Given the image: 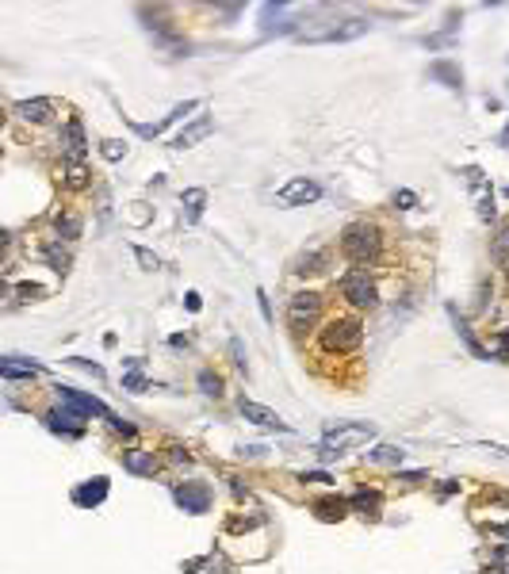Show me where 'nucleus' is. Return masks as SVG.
Here are the masks:
<instances>
[{
    "instance_id": "obj_1",
    "label": "nucleus",
    "mask_w": 509,
    "mask_h": 574,
    "mask_svg": "<svg viewBox=\"0 0 509 574\" xmlns=\"http://www.w3.org/2000/svg\"><path fill=\"white\" fill-rule=\"evenodd\" d=\"M371 436H376V425H371V421H337V425L326 429V436H322L318 456L333 459V456H341V452L356 448V444L371 441Z\"/></svg>"
},
{
    "instance_id": "obj_2",
    "label": "nucleus",
    "mask_w": 509,
    "mask_h": 574,
    "mask_svg": "<svg viewBox=\"0 0 509 574\" xmlns=\"http://www.w3.org/2000/svg\"><path fill=\"white\" fill-rule=\"evenodd\" d=\"M379 249H383V241H379V230L371 222H353L341 234V253L353 264H371L379 257Z\"/></svg>"
},
{
    "instance_id": "obj_3",
    "label": "nucleus",
    "mask_w": 509,
    "mask_h": 574,
    "mask_svg": "<svg viewBox=\"0 0 509 574\" xmlns=\"http://www.w3.org/2000/svg\"><path fill=\"white\" fill-rule=\"evenodd\" d=\"M318 341L326 353H353L356 344L364 341V326L356 318H333V322H326Z\"/></svg>"
},
{
    "instance_id": "obj_4",
    "label": "nucleus",
    "mask_w": 509,
    "mask_h": 574,
    "mask_svg": "<svg viewBox=\"0 0 509 574\" xmlns=\"http://www.w3.org/2000/svg\"><path fill=\"white\" fill-rule=\"evenodd\" d=\"M322 314V295L318 291H299V295H291L288 303V326L295 329V333H306V329L318 322Z\"/></svg>"
},
{
    "instance_id": "obj_5",
    "label": "nucleus",
    "mask_w": 509,
    "mask_h": 574,
    "mask_svg": "<svg viewBox=\"0 0 509 574\" xmlns=\"http://www.w3.org/2000/svg\"><path fill=\"white\" fill-rule=\"evenodd\" d=\"M54 391H58V402H62V406L77 410L81 418H104V421H115V418H119V414H111L100 398H92V394L77 391V387H66V383H62V387H54Z\"/></svg>"
},
{
    "instance_id": "obj_6",
    "label": "nucleus",
    "mask_w": 509,
    "mask_h": 574,
    "mask_svg": "<svg viewBox=\"0 0 509 574\" xmlns=\"http://www.w3.org/2000/svg\"><path fill=\"white\" fill-rule=\"evenodd\" d=\"M368 19H341V24H329L322 31H299V42H353L368 35Z\"/></svg>"
},
{
    "instance_id": "obj_7",
    "label": "nucleus",
    "mask_w": 509,
    "mask_h": 574,
    "mask_svg": "<svg viewBox=\"0 0 509 574\" xmlns=\"http://www.w3.org/2000/svg\"><path fill=\"white\" fill-rule=\"evenodd\" d=\"M341 295H345L353 306H360V311H371V306L379 303V291H376V284L368 279V272L364 268L349 272V276L341 279Z\"/></svg>"
},
{
    "instance_id": "obj_8",
    "label": "nucleus",
    "mask_w": 509,
    "mask_h": 574,
    "mask_svg": "<svg viewBox=\"0 0 509 574\" xmlns=\"http://www.w3.org/2000/svg\"><path fill=\"white\" fill-rule=\"evenodd\" d=\"M318 196H322L318 180H311V176H295V180H288L284 188L276 192V203L279 207H306V203H314Z\"/></svg>"
},
{
    "instance_id": "obj_9",
    "label": "nucleus",
    "mask_w": 509,
    "mask_h": 574,
    "mask_svg": "<svg viewBox=\"0 0 509 574\" xmlns=\"http://www.w3.org/2000/svg\"><path fill=\"white\" fill-rule=\"evenodd\" d=\"M173 498L184 513H207V509H211V490H207L203 483H181L173 490Z\"/></svg>"
},
{
    "instance_id": "obj_10",
    "label": "nucleus",
    "mask_w": 509,
    "mask_h": 574,
    "mask_svg": "<svg viewBox=\"0 0 509 574\" xmlns=\"http://www.w3.org/2000/svg\"><path fill=\"white\" fill-rule=\"evenodd\" d=\"M238 410H241V418H246V421H253V425H261V429H272V433H291L288 421H279V414H272L268 406H261V402L241 398Z\"/></svg>"
},
{
    "instance_id": "obj_11",
    "label": "nucleus",
    "mask_w": 509,
    "mask_h": 574,
    "mask_svg": "<svg viewBox=\"0 0 509 574\" xmlns=\"http://www.w3.org/2000/svg\"><path fill=\"white\" fill-rule=\"evenodd\" d=\"M46 429H54V433H66V436H81L84 433V418L77 410H69V406H58V410L46 414Z\"/></svg>"
},
{
    "instance_id": "obj_12",
    "label": "nucleus",
    "mask_w": 509,
    "mask_h": 574,
    "mask_svg": "<svg viewBox=\"0 0 509 574\" xmlns=\"http://www.w3.org/2000/svg\"><path fill=\"white\" fill-rule=\"evenodd\" d=\"M12 111L24 119V123H50V115H54V100H42V96H35V100H19Z\"/></svg>"
},
{
    "instance_id": "obj_13",
    "label": "nucleus",
    "mask_w": 509,
    "mask_h": 574,
    "mask_svg": "<svg viewBox=\"0 0 509 574\" xmlns=\"http://www.w3.org/2000/svg\"><path fill=\"white\" fill-rule=\"evenodd\" d=\"M196 107H199V100H184V104H176V107H173V111L165 115L161 123H154V127H146V123H134V131H138V134H142V138H154V134H161V131H165V127H173V123H181L184 115H192V111H196Z\"/></svg>"
},
{
    "instance_id": "obj_14",
    "label": "nucleus",
    "mask_w": 509,
    "mask_h": 574,
    "mask_svg": "<svg viewBox=\"0 0 509 574\" xmlns=\"http://www.w3.org/2000/svg\"><path fill=\"white\" fill-rule=\"evenodd\" d=\"M207 134H214V119H207V115H203V119H196V123L184 127L181 134H173V142H169V146H173V149H188V146H196V142H203Z\"/></svg>"
},
{
    "instance_id": "obj_15",
    "label": "nucleus",
    "mask_w": 509,
    "mask_h": 574,
    "mask_svg": "<svg viewBox=\"0 0 509 574\" xmlns=\"http://www.w3.org/2000/svg\"><path fill=\"white\" fill-rule=\"evenodd\" d=\"M62 146H66V157H69V165L84 161V149H89V142H84L81 119H69V123H66V138H62Z\"/></svg>"
},
{
    "instance_id": "obj_16",
    "label": "nucleus",
    "mask_w": 509,
    "mask_h": 574,
    "mask_svg": "<svg viewBox=\"0 0 509 574\" xmlns=\"http://www.w3.org/2000/svg\"><path fill=\"white\" fill-rule=\"evenodd\" d=\"M0 376L4 379H31V376H42V364L24 360V356H4L0 360Z\"/></svg>"
},
{
    "instance_id": "obj_17",
    "label": "nucleus",
    "mask_w": 509,
    "mask_h": 574,
    "mask_svg": "<svg viewBox=\"0 0 509 574\" xmlns=\"http://www.w3.org/2000/svg\"><path fill=\"white\" fill-rule=\"evenodd\" d=\"M123 467L131 471V475H154L157 456L154 452H142V448H131V452H123Z\"/></svg>"
},
{
    "instance_id": "obj_18",
    "label": "nucleus",
    "mask_w": 509,
    "mask_h": 574,
    "mask_svg": "<svg viewBox=\"0 0 509 574\" xmlns=\"http://www.w3.org/2000/svg\"><path fill=\"white\" fill-rule=\"evenodd\" d=\"M104 498H107V479H89V483H81L73 490L77 506H100Z\"/></svg>"
},
{
    "instance_id": "obj_19",
    "label": "nucleus",
    "mask_w": 509,
    "mask_h": 574,
    "mask_svg": "<svg viewBox=\"0 0 509 574\" xmlns=\"http://www.w3.org/2000/svg\"><path fill=\"white\" fill-rule=\"evenodd\" d=\"M54 230H58V238L77 241L81 238V230H84V222H81V214H73V211H58L54 214Z\"/></svg>"
},
{
    "instance_id": "obj_20",
    "label": "nucleus",
    "mask_w": 509,
    "mask_h": 574,
    "mask_svg": "<svg viewBox=\"0 0 509 574\" xmlns=\"http://www.w3.org/2000/svg\"><path fill=\"white\" fill-rule=\"evenodd\" d=\"M402 459H406V452L398 444H379V448L368 452V463H383V467H398Z\"/></svg>"
},
{
    "instance_id": "obj_21",
    "label": "nucleus",
    "mask_w": 509,
    "mask_h": 574,
    "mask_svg": "<svg viewBox=\"0 0 509 574\" xmlns=\"http://www.w3.org/2000/svg\"><path fill=\"white\" fill-rule=\"evenodd\" d=\"M314 509H318L322 521H341V517H345V509H349V501H341V498H318V501H314Z\"/></svg>"
},
{
    "instance_id": "obj_22",
    "label": "nucleus",
    "mask_w": 509,
    "mask_h": 574,
    "mask_svg": "<svg viewBox=\"0 0 509 574\" xmlns=\"http://www.w3.org/2000/svg\"><path fill=\"white\" fill-rule=\"evenodd\" d=\"M349 506H356V509H360L364 517H376V513H379V506H383V498H379L376 490H371V494H368V490H356V494H353V501H349Z\"/></svg>"
},
{
    "instance_id": "obj_23",
    "label": "nucleus",
    "mask_w": 509,
    "mask_h": 574,
    "mask_svg": "<svg viewBox=\"0 0 509 574\" xmlns=\"http://www.w3.org/2000/svg\"><path fill=\"white\" fill-rule=\"evenodd\" d=\"M322 264H326V253H322V249H311V253L295 257V268H291V272L306 276V272H322Z\"/></svg>"
},
{
    "instance_id": "obj_24",
    "label": "nucleus",
    "mask_w": 509,
    "mask_h": 574,
    "mask_svg": "<svg viewBox=\"0 0 509 574\" xmlns=\"http://www.w3.org/2000/svg\"><path fill=\"white\" fill-rule=\"evenodd\" d=\"M184 207H188V222H196L199 214H203V203H207V192L203 188H188L184 192V199H181Z\"/></svg>"
},
{
    "instance_id": "obj_25",
    "label": "nucleus",
    "mask_w": 509,
    "mask_h": 574,
    "mask_svg": "<svg viewBox=\"0 0 509 574\" xmlns=\"http://www.w3.org/2000/svg\"><path fill=\"white\" fill-rule=\"evenodd\" d=\"M66 184L73 192H81V188H89V184H92V172L84 169V161H77V165H69V169H66Z\"/></svg>"
},
{
    "instance_id": "obj_26",
    "label": "nucleus",
    "mask_w": 509,
    "mask_h": 574,
    "mask_svg": "<svg viewBox=\"0 0 509 574\" xmlns=\"http://www.w3.org/2000/svg\"><path fill=\"white\" fill-rule=\"evenodd\" d=\"M46 261H50V268H54V272H62V276H66L69 264H73V257H69L62 246H46Z\"/></svg>"
},
{
    "instance_id": "obj_27",
    "label": "nucleus",
    "mask_w": 509,
    "mask_h": 574,
    "mask_svg": "<svg viewBox=\"0 0 509 574\" xmlns=\"http://www.w3.org/2000/svg\"><path fill=\"white\" fill-rule=\"evenodd\" d=\"M279 12H284V4H264V8H261V19H264L261 27H264V31L272 27V16H279ZM276 31H295V24H279Z\"/></svg>"
},
{
    "instance_id": "obj_28",
    "label": "nucleus",
    "mask_w": 509,
    "mask_h": 574,
    "mask_svg": "<svg viewBox=\"0 0 509 574\" xmlns=\"http://www.w3.org/2000/svg\"><path fill=\"white\" fill-rule=\"evenodd\" d=\"M199 391L211 394V398H219L222 394V379L214 376V371H199Z\"/></svg>"
},
{
    "instance_id": "obj_29",
    "label": "nucleus",
    "mask_w": 509,
    "mask_h": 574,
    "mask_svg": "<svg viewBox=\"0 0 509 574\" xmlns=\"http://www.w3.org/2000/svg\"><path fill=\"white\" fill-rule=\"evenodd\" d=\"M100 154L107 157V161H123L127 157V146L119 138H107V142H100Z\"/></svg>"
},
{
    "instance_id": "obj_30",
    "label": "nucleus",
    "mask_w": 509,
    "mask_h": 574,
    "mask_svg": "<svg viewBox=\"0 0 509 574\" xmlns=\"http://www.w3.org/2000/svg\"><path fill=\"white\" fill-rule=\"evenodd\" d=\"M433 77H441V81H448V89H460V73L448 66V62H436L433 66Z\"/></svg>"
},
{
    "instance_id": "obj_31",
    "label": "nucleus",
    "mask_w": 509,
    "mask_h": 574,
    "mask_svg": "<svg viewBox=\"0 0 509 574\" xmlns=\"http://www.w3.org/2000/svg\"><path fill=\"white\" fill-rule=\"evenodd\" d=\"M394 207H398V211H410V207H418V192L398 188V192H394Z\"/></svg>"
},
{
    "instance_id": "obj_32",
    "label": "nucleus",
    "mask_w": 509,
    "mask_h": 574,
    "mask_svg": "<svg viewBox=\"0 0 509 574\" xmlns=\"http://www.w3.org/2000/svg\"><path fill=\"white\" fill-rule=\"evenodd\" d=\"M16 295H19V303H35V299H42L46 291H42L39 284H19V287H16Z\"/></svg>"
},
{
    "instance_id": "obj_33",
    "label": "nucleus",
    "mask_w": 509,
    "mask_h": 574,
    "mask_svg": "<svg viewBox=\"0 0 509 574\" xmlns=\"http://www.w3.org/2000/svg\"><path fill=\"white\" fill-rule=\"evenodd\" d=\"M134 257H138V264L146 272H157L161 268V261H157V253H149V249H142V246H134Z\"/></svg>"
},
{
    "instance_id": "obj_34",
    "label": "nucleus",
    "mask_w": 509,
    "mask_h": 574,
    "mask_svg": "<svg viewBox=\"0 0 509 574\" xmlns=\"http://www.w3.org/2000/svg\"><path fill=\"white\" fill-rule=\"evenodd\" d=\"M123 391H146V376H138V371H134V376H127L123 379Z\"/></svg>"
},
{
    "instance_id": "obj_35",
    "label": "nucleus",
    "mask_w": 509,
    "mask_h": 574,
    "mask_svg": "<svg viewBox=\"0 0 509 574\" xmlns=\"http://www.w3.org/2000/svg\"><path fill=\"white\" fill-rule=\"evenodd\" d=\"M73 364H77V368H84V371H92V376H96V379H104V368H100V364H92V360H81V356H73Z\"/></svg>"
},
{
    "instance_id": "obj_36",
    "label": "nucleus",
    "mask_w": 509,
    "mask_h": 574,
    "mask_svg": "<svg viewBox=\"0 0 509 574\" xmlns=\"http://www.w3.org/2000/svg\"><path fill=\"white\" fill-rule=\"evenodd\" d=\"M479 219H486V222L494 219V199L490 196H483V203H479Z\"/></svg>"
},
{
    "instance_id": "obj_37",
    "label": "nucleus",
    "mask_w": 509,
    "mask_h": 574,
    "mask_svg": "<svg viewBox=\"0 0 509 574\" xmlns=\"http://www.w3.org/2000/svg\"><path fill=\"white\" fill-rule=\"evenodd\" d=\"M184 306H188V311H199V306H203V299H199L196 291H188V295H184Z\"/></svg>"
},
{
    "instance_id": "obj_38",
    "label": "nucleus",
    "mask_w": 509,
    "mask_h": 574,
    "mask_svg": "<svg viewBox=\"0 0 509 574\" xmlns=\"http://www.w3.org/2000/svg\"><path fill=\"white\" fill-rule=\"evenodd\" d=\"M303 483H329L326 471H311V475H303Z\"/></svg>"
},
{
    "instance_id": "obj_39",
    "label": "nucleus",
    "mask_w": 509,
    "mask_h": 574,
    "mask_svg": "<svg viewBox=\"0 0 509 574\" xmlns=\"http://www.w3.org/2000/svg\"><path fill=\"white\" fill-rule=\"evenodd\" d=\"M169 452H173V463H192V456L184 448H169Z\"/></svg>"
},
{
    "instance_id": "obj_40",
    "label": "nucleus",
    "mask_w": 509,
    "mask_h": 574,
    "mask_svg": "<svg viewBox=\"0 0 509 574\" xmlns=\"http://www.w3.org/2000/svg\"><path fill=\"white\" fill-rule=\"evenodd\" d=\"M486 574H506V571H486Z\"/></svg>"
}]
</instances>
